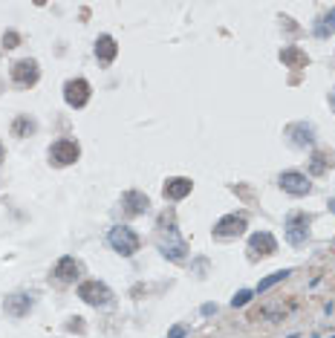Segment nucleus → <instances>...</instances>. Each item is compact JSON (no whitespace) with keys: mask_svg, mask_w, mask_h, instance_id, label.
Returning <instances> with one entry per match:
<instances>
[{"mask_svg":"<svg viewBox=\"0 0 335 338\" xmlns=\"http://www.w3.org/2000/svg\"><path fill=\"white\" fill-rule=\"evenodd\" d=\"M78 298L90 306H104V304H110L113 292L107 289V283H101V281H84L81 286H78Z\"/></svg>","mask_w":335,"mask_h":338,"instance_id":"nucleus-2","label":"nucleus"},{"mask_svg":"<svg viewBox=\"0 0 335 338\" xmlns=\"http://www.w3.org/2000/svg\"><path fill=\"white\" fill-rule=\"evenodd\" d=\"M35 133V121L32 118H26V116H20V118H15V124H12V136H32Z\"/></svg>","mask_w":335,"mask_h":338,"instance_id":"nucleus-19","label":"nucleus"},{"mask_svg":"<svg viewBox=\"0 0 335 338\" xmlns=\"http://www.w3.org/2000/svg\"><path fill=\"white\" fill-rule=\"evenodd\" d=\"M121 205H124L130 214H142V211H148L151 200H148V194H142V191H127V194L121 197Z\"/></svg>","mask_w":335,"mask_h":338,"instance_id":"nucleus-14","label":"nucleus"},{"mask_svg":"<svg viewBox=\"0 0 335 338\" xmlns=\"http://www.w3.org/2000/svg\"><path fill=\"white\" fill-rule=\"evenodd\" d=\"M3 309H6L9 315H15V318H23V315L32 309V298H29V295H9L6 304H3Z\"/></svg>","mask_w":335,"mask_h":338,"instance_id":"nucleus-13","label":"nucleus"},{"mask_svg":"<svg viewBox=\"0 0 335 338\" xmlns=\"http://www.w3.org/2000/svg\"><path fill=\"white\" fill-rule=\"evenodd\" d=\"M251 301V292L249 289H243V292H237L234 298H231V306H246Z\"/></svg>","mask_w":335,"mask_h":338,"instance_id":"nucleus-22","label":"nucleus"},{"mask_svg":"<svg viewBox=\"0 0 335 338\" xmlns=\"http://www.w3.org/2000/svg\"><path fill=\"white\" fill-rule=\"evenodd\" d=\"M333 107H335V93H333Z\"/></svg>","mask_w":335,"mask_h":338,"instance_id":"nucleus-28","label":"nucleus"},{"mask_svg":"<svg viewBox=\"0 0 335 338\" xmlns=\"http://www.w3.org/2000/svg\"><path fill=\"white\" fill-rule=\"evenodd\" d=\"M289 133H298L295 139H292L298 148H306V145H312V127H309V124H292V127H289Z\"/></svg>","mask_w":335,"mask_h":338,"instance_id":"nucleus-17","label":"nucleus"},{"mask_svg":"<svg viewBox=\"0 0 335 338\" xmlns=\"http://www.w3.org/2000/svg\"><path fill=\"white\" fill-rule=\"evenodd\" d=\"M306 237H309V217L303 211H292L286 217V240L292 246H303Z\"/></svg>","mask_w":335,"mask_h":338,"instance_id":"nucleus-4","label":"nucleus"},{"mask_svg":"<svg viewBox=\"0 0 335 338\" xmlns=\"http://www.w3.org/2000/svg\"><path fill=\"white\" fill-rule=\"evenodd\" d=\"M159 249H162V254L170 257V260H185V252H188V249H185V243L176 237V231H170V243L162 240V243H159Z\"/></svg>","mask_w":335,"mask_h":338,"instance_id":"nucleus-16","label":"nucleus"},{"mask_svg":"<svg viewBox=\"0 0 335 338\" xmlns=\"http://www.w3.org/2000/svg\"><path fill=\"white\" fill-rule=\"evenodd\" d=\"M289 275H292L289 269H278V272H272L269 278H263V281L257 283V292H269V289L275 286V283H280V281H286Z\"/></svg>","mask_w":335,"mask_h":338,"instance_id":"nucleus-18","label":"nucleus"},{"mask_svg":"<svg viewBox=\"0 0 335 338\" xmlns=\"http://www.w3.org/2000/svg\"><path fill=\"white\" fill-rule=\"evenodd\" d=\"M185 336V327H173V330H170V336L168 338H182Z\"/></svg>","mask_w":335,"mask_h":338,"instance_id":"nucleus-24","label":"nucleus"},{"mask_svg":"<svg viewBox=\"0 0 335 338\" xmlns=\"http://www.w3.org/2000/svg\"><path fill=\"white\" fill-rule=\"evenodd\" d=\"M118 55V44L113 35H101L99 41H96V58H99L101 64H113Z\"/></svg>","mask_w":335,"mask_h":338,"instance_id":"nucleus-12","label":"nucleus"},{"mask_svg":"<svg viewBox=\"0 0 335 338\" xmlns=\"http://www.w3.org/2000/svg\"><path fill=\"white\" fill-rule=\"evenodd\" d=\"M315 32L321 35V38H327V35H333L335 32V9L333 12H327V15L318 20V26H315Z\"/></svg>","mask_w":335,"mask_h":338,"instance_id":"nucleus-21","label":"nucleus"},{"mask_svg":"<svg viewBox=\"0 0 335 338\" xmlns=\"http://www.w3.org/2000/svg\"><path fill=\"white\" fill-rule=\"evenodd\" d=\"M330 208H333V211H335V200H333V203H330Z\"/></svg>","mask_w":335,"mask_h":338,"instance_id":"nucleus-27","label":"nucleus"},{"mask_svg":"<svg viewBox=\"0 0 335 338\" xmlns=\"http://www.w3.org/2000/svg\"><path fill=\"white\" fill-rule=\"evenodd\" d=\"M64 102L69 107H84L90 102V81L87 78H69L64 84Z\"/></svg>","mask_w":335,"mask_h":338,"instance_id":"nucleus-5","label":"nucleus"},{"mask_svg":"<svg viewBox=\"0 0 335 338\" xmlns=\"http://www.w3.org/2000/svg\"><path fill=\"white\" fill-rule=\"evenodd\" d=\"M280 188H283L286 194H295V197H303V194H309L312 185H309V179L298 173V170H286L280 173Z\"/></svg>","mask_w":335,"mask_h":338,"instance_id":"nucleus-8","label":"nucleus"},{"mask_svg":"<svg viewBox=\"0 0 335 338\" xmlns=\"http://www.w3.org/2000/svg\"><path fill=\"white\" fill-rule=\"evenodd\" d=\"M17 41H20V35H17V32H6V35H3V47H9V50L17 47Z\"/></svg>","mask_w":335,"mask_h":338,"instance_id":"nucleus-23","label":"nucleus"},{"mask_svg":"<svg viewBox=\"0 0 335 338\" xmlns=\"http://www.w3.org/2000/svg\"><path fill=\"white\" fill-rule=\"evenodd\" d=\"M78 156H81V148H78V142H72V139H58L55 145H50V162L52 165H72V162H78Z\"/></svg>","mask_w":335,"mask_h":338,"instance_id":"nucleus-3","label":"nucleus"},{"mask_svg":"<svg viewBox=\"0 0 335 338\" xmlns=\"http://www.w3.org/2000/svg\"><path fill=\"white\" fill-rule=\"evenodd\" d=\"M107 240H110V246H113V249H116L121 257H130V254H136V252H139V246H142L139 234H136L133 228H127V225H116V228H110Z\"/></svg>","mask_w":335,"mask_h":338,"instance_id":"nucleus-1","label":"nucleus"},{"mask_svg":"<svg viewBox=\"0 0 335 338\" xmlns=\"http://www.w3.org/2000/svg\"><path fill=\"white\" fill-rule=\"evenodd\" d=\"M214 309H217V306H214V304H205V306H202V315H211Z\"/></svg>","mask_w":335,"mask_h":338,"instance_id":"nucleus-25","label":"nucleus"},{"mask_svg":"<svg viewBox=\"0 0 335 338\" xmlns=\"http://www.w3.org/2000/svg\"><path fill=\"white\" fill-rule=\"evenodd\" d=\"M246 231V217L243 214H225L214 225V237H237Z\"/></svg>","mask_w":335,"mask_h":338,"instance_id":"nucleus-9","label":"nucleus"},{"mask_svg":"<svg viewBox=\"0 0 335 338\" xmlns=\"http://www.w3.org/2000/svg\"><path fill=\"white\" fill-rule=\"evenodd\" d=\"M280 61H283L286 67H295V69H301L309 64V55L301 50V47H283L280 50Z\"/></svg>","mask_w":335,"mask_h":338,"instance_id":"nucleus-15","label":"nucleus"},{"mask_svg":"<svg viewBox=\"0 0 335 338\" xmlns=\"http://www.w3.org/2000/svg\"><path fill=\"white\" fill-rule=\"evenodd\" d=\"M0 162H3V145H0Z\"/></svg>","mask_w":335,"mask_h":338,"instance_id":"nucleus-26","label":"nucleus"},{"mask_svg":"<svg viewBox=\"0 0 335 338\" xmlns=\"http://www.w3.org/2000/svg\"><path fill=\"white\" fill-rule=\"evenodd\" d=\"M330 338H335V336H330Z\"/></svg>","mask_w":335,"mask_h":338,"instance_id":"nucleus-30","label":"nucleus"},{"mask_svg":"<svg viewBox=\"0 0 335 338\" xmlns=\"http://www.w3.org/2000/svg\"><path fill=\"white\" fill-rule=\"evenodd\" d=\"M38 78H41V72H38V64H35L32 58H23V61L12 64V81H15V84L35 87V84H38Z\"/></svg>","mask_w":335,"mask_h":338,"instance_id":"nucleus-6","label":"nucleus"},{"mask_svg":"<svg viewBox=\"0 0 335 338\" xmlns=\"http://www.w3.org/2000/svg\"><path fill=\"white\" fill-rule=\"evenodd\" d=\"M52 275H55V281H61V283H72L78 275H81V263L75 260V257H61L58 263H55V269H52Z\"/></svg>","mask_w":335,"mask_h":338,"instance_id":"nucleus-11","label":"nucleus"},{"mask_svg":"<svg viewBox=\"0 0 335 338\" xmlns=\"http://www.w3.org/2000/svg\"><path fill=\"white\" fill-rule=\"evenodd\" d=\"M295 338H303V336H295Z\"/></svg>","mask_w":335,"mask_h":338,"instance_id":"nucleus-29","label":"nucleus"},{"mask_svg":"<svg viewBox=\"0 0 335 338\" xmlns=\"http://www.w3.org/2000/svg\"><path fill=\"white\" fill-rule=\"evenodd\" d=\"M330 168V159H327V153H312V162H309V173L312 176H321V173H327Z\"/></svg>","mask_w":335,"mask_h":338,"instance_id":"nucleus-20","label":"nucleus"},{"mask_svg":"<svg viewBox=\"0 0 335 338\" xmlns=\"http://www.w3.org/2000/svg\"><path fill=\"white\" fill-rule=\"evenodd\" d=\"M249 252L251 257H269V254L278 252V240L269 231H257V234L249 237Z\"/></svg>","mask_w":335,"mask_h":338,"instance_id":"nucleus-7","label":"nucleus"},{"mask_svg":"<svg viewBox=\"0 0 335 338\" xmlns=\"http://www.w3.org/2000/svg\"><path fill=\"white\" fill-rule=\"evenodd\" d=\"M191 191H194V182L188 176H173V179H168L162 185V197L165 200H185Z\"/></svg>","mask_w":335,"mask_h":338,"instance_id":"nucleus-10","label":"nucleus"}]
</instances>
